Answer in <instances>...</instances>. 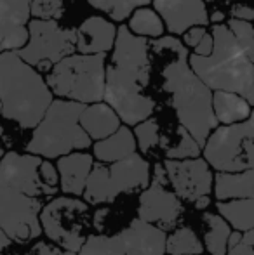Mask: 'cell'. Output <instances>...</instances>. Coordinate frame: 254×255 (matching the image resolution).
<instances>
[{
	"mask_svg": "<svg viewBox=\"0 0 254 255\" xmlns=\"http://www.w3.org/2000/svg\"><path fill=\"white\" fill-rule=\"evenodd\" d=\"M148 49L157 61H162V91L169 94L178 122L202 148L211 130L218 127L211 89L193 73L187 45L178 38L159 37V40L148 42Z\"/></svg>",
	"mask_w": 254,
	"mask_h": 255,
	"instance_id": "6da1fadb",
	"label": "cell"
},
{
	"mask_svg": "<svg viewBox=\"0 0 254 255\" xmlns=\"http://www.w3.org/2000/svg\"><path fill=\"white\" fill-rule=\"evenodd\" d=\"M112 49V59L105 66L103 99L124 124L136 125L155 111V101L145 94L152 73L148 42L127 26H120Z\"/></svg>",
	"mask_w": 254,
	"mask_h": 255,
	"instance_id": "7a4b0ae2",
	"label": "cell"
},
{
	"mask_svg": "<svg viewBox=\"0 0 254 255\" xmlns=\"http://www.w3.org/2000/svg\"><path fill=\"white\" fill-rule=\"evenodd\" d=\"M188 64L193 73L211 91H228L254 101V64L241 47L227 24L218 23L213 28V52L209 56L188 54Z\"/></svg>",
	"mask_w": 254,
	"mask_h": 255,
	"instance_id": "3957f363",
	"label": "cell"
},
{
	"mask_svg": "<svg viewBox=\"0 0 254 255\" xmlns=\"http://www.w3.org/2000/svg\"><path fill=\"white\" fill-rule=\"evenodd\" d=\"M52 101L42 75L16 51L0 52V103L3 118L21 128H33Z\"/></svg>",
	"mask_w": 254,
	"mask_h": 255,
	"instance_id": "277c9868",
	"label": "cell"
},
{
	"mask_svg": "<svg viewBox=\"0 0 254 255\" xmlns=\"http://www.w3.org/2000/svg\"><path fill=\"white\" fill-rule=\"evenodd\" d=\"M84 106L85 104L70 99H52L44 117L33 127L26 151L44 158H59L75 149L89 148L91 137L78 122Z\"/></svg>",
	"mask_w": 254,
	"mask_h": 255,
	"instance_id": "5b68a950",
	"label": "cell"
},
{
	"mask_svg": "<svg viewBox=\"0 0 254 255\" xmlns=\"http://www.w3.org/2000/svg\"><path fill=\"white\" fill-rule=\"evenodd\" d=\"M105 54H70L49 70L47 87L59 98L98 103L105 92Z\"/></svg>",
	"mask_w": 254,
	"mask_h": 255,
	"instance_id": "8992f818",
	"label": "cell"
},
{
	"mask_svg": "<svg viewBox=\"0 0 254 255\" xmlns=\"http://www.w3.org/2000/svg\"><path fill=\"white\" fill-rule=\"evenodd\" d=\"M150 182V163L138 153H132L110 165L92 163L82 196L87 203H112L124 193L145 189Z\"/></svg>",
	"mask_w": 254,
	"mask_h": 255,
	"instance_id": "52a82bcc",
	"label": "cell"
},
{
	"mask_svg": "<svg viewBox=\"0 0 254 255\" xmlns=\"http://www.w3.org/2000/svg\"><path fill=\"white\" fill-rule=\"evenodd\" d=\"M254 124L246 118L237 124L211 130L204 148V160L218 172H241L254 167Z\"/></svg>",
	"mask_w": 254,
	"mask_h": 255,
	"instance_id": "ba28073f",
	"label": "cell"
},
{
	"mask_svg": "<svg viewBox=\"0 0 254 255\" xmlns=\"http://www.w3.org/2000/svg\"><path fill=\"white\" fill-rule=\"evenodd\" d=\"M166 231L136 217L117 235L85 238L78 255H166Z\"/></svg>",
	"mask_w": 254,
	"mask_h": 255,
	"instance_id": "9c48e42d",
	"label": "cell"
},
{
	"mask_svg": "<svg viewBox=\"0 0 254 255\" xmlns=\"http://www.w3.org/2000/svg\"><path fill=\"white\" fill-rule=\"evenodd\" d=\"M40 228L51 242L68 252H78L87 238V202L59 196L40 210Z\"/></svg>",
	"mask_w": 254,
	"mask_h": 255,
	"instance_id": "30bf717a",
	"label": "cell"
},
{
	"mask_svg": "<svg viewBox=\"0 0 254 255\" xmlns=\"http://www.w3.org/2000/svg\"><path fill=\"white\" fill-rule=\"evenodd\" d=\"M75 51V30L63 28L56 19L28 21V40L16 54L33 66L35 70L47 71L63 57Z\"/></svg>",
	"mask_w": 254,
	"mask_h": 255,
	"instance_id": "8fae6325",
	"label": "cell"
},
{
	"mask_svg": "<svg viewBox=\"0 0 254 255\" xmlns=\"http://www.w3.org/2000/svg\"><path fill=\"white\" fill-rule=\"evenodd\" d=\"M42 198L21 191L0 177V229L12 242L28 243L42 235Z\"/></svg>",
	"mask_w": 254,
	"mask_h": 255,
	"instance_id": "7c38bea8",
	"label": "cell"
},
{
	"mask_svg": "<svg viewBox=\"0 0 254 255\" xmlns=\"http://www.w3.org/2000/svg\"><path fill=\"white\" fill-rule=\"evenodd\" d=\"M183 200L169 189L166 170L162 163L153 167V175H150V182L145 191L139 195L138 217L141 221L157 226L162 231L176 228L180 217L183 214Z\"/></svg>",
	"mask_w": 254,
	"mask_h": 255,
	"instance_id": "4fadbf2b",
	"label": "cell"
},
{
	"mask_svg": "<svg viewBox=\"0 0 254 255\" xmlns=\"http://www.w3.org/2000/svg\"><path fill=\"white\" fill-rule=\"evenodd\" d=\"M162 165L167 181L181 200L193 203L200 196H207L213 189V174L202 158H167Z\"/></svg>",
	"mask_w": 254,
	"mask_h": 255,
	"instance_id": "5bb4252c",
	"label": "cell"
},
{
	"mask_svg": "<svg viewBox=\"0 0 254 255\" xmlns=\"http://www.w3.org/2000/svg\"><path fill=\"white\" fill-rule=\"evenodd\" d=\"M153 5L164 26L174 35L185 33L190 26L209 23L204 0H153Z\"/></svg>",
	"mask_w": 254,
	"mask_h": 255,
	"instance_id": "9a60e30c",
	"label": "cell"
},
{
	"mask_svg": "<svg viewBox=\"0 0 254 255\" xmlns=\"http://www.w3.org/2000/svg\"><path fill=\"white\" fill-rule=\"evenodd\" d=\"M30 0H0V52L17 51L28 40Z\"/></svg>",
	"mask_w": 254,
	"mask_h": 255,
	"instance_id": "2e32d148",
	"label": "cell"
},
{
	"mask_svg": "<svg viewBox=\"0 0 254 255\" xmlns=\"http://www.w3.org/2000/svg\"><path fill=\"white\" fill-rule=\"evenodd\" d=\"M117 28L103 16H92L82 21L75 31V49L80 54H106L112 51Z\"/></svg>",
	"mask_w": 254,
	"mask_h": 255,
	"instance_id": "e0dca14e",
	"label": "cell"
},
{
	"mask_svg": "<svg viewBox=\"0 0 254 255\" xmlns=\"http://www.w3.org/2000/svg\"><path fill=\"white\" fill-rule=\"evenodd\" d=\"M92 156L89 153H68L58 160V177L64 195L82 196L87 175L92 168Z\"/></svg>",
	"mask_w": 254,
	"mask_h": 255,
	"instance_id": "ac0fdd59",
	"label": "cell"
},
{
	"mask_svg": "<svg viewBox=\"0 0 254 255\" xmlns=\"http://www.w3.org/2000/svg\"><path fill=\"white\" fill-rule=\"evenodd\" d=\"M78 122H80V127L84 128L85 134L91 137V141L108 137L120 127V118L113 111V108L99 101L91 103L89 106L85 104L84 110L80 111Z\"/></svg>",
	"mask_w": 254,
	"mask_h": 255,
	"instance_id": "d6986e66",
	"label": "cell"
},
{
	"mask_svg": "<svg viewBox=\"0 0 254 255\" xmlns=\"http://www.w3.org/2000/svg\"><path fill=\"white\" fill-rule=\"evenodd\" d=\"M253 168L241 172H218L214 177V195L218 200L253 198Z\"/></svg>",
	"mask_w": 254,
	"mask_h": 255,
	"instance_id": "ffe728a7",
	"label": "cell"
},
{
	"mask_svg": "<svg viewBox=\"0 0 254 255\" xmlns=\"http://www.w3.org/2000/svg\"><path fill=\"white\" fill-rule=\"evenodd\" d=\"M132 153H136V139L129 127H119L113 134L94 144V156L101 163L119 161Z\"/></svg>",
	"mask_w": 254,
	"mask_h": 255,
	"instance_id": "44dd1931",
	"label": "cell"
},
{
	"mask_svg": "<svg viewBox=\"0 0 254 255\" xmlns=\"http://www.w3.org/2000/svg\"><path fill=\"white\" fill-rule=\"evenodd\" d=\"M253 104L242 96L228 91H214L213 94V111L218 124L230 125L242 122L251 117Z\"/></svg>",
	"mask_w": 254,
	"mask_h": 255,
	"instance_id": "7402d4cb",
	"label": "cell"
},
{
	"mask_svg": "<svg viewBox=\"0 0 254 255\" xmlns=\"http://www.w3.org/2000/svg\"><path fill=\"white\" fill-rule=\"evenodd\" d=\"M216 208L220 215L237 231H248L254 228V200L234 198L218 200Z\"/></svg>",
	"mask_w": 254,
	"mask_h": 255,
	"instance_id": "603a6c76",
	"label": "cell"
},
{
	"mask_svg": "<svg viewBox=\"0 0 254 255\" xmlns=\"http://www.w3.org/2000/svg\"><path fill=\"white\" fill-rule=\"evenodd\" d=\"M206 235L204 245L211 255H227V240L230 235V224L218 214H204Z\"/></svg>",
	"mask_w": 254,
	"mask_h": 255,
	"instance_id": "cb8c5ba5",
	"label": "cell"
},
{
	"mask_svg": "<svg viewBox=\"0 0 254 255\" xmlns=\"http://www.w3.org/2000/svg\"><path fill=\"white\" fill-rule=\"evenodd\" d=\"M129 30L138 37H153L159 38L162 37L164 30V21L160 16L152 9H146L145 5L138 7L131 12V21H129Z\"/></svg>",
	"mask_w": 254,
	"mask_h": 255,
	"instance_id": "d4e9b609",
	"label": "cell"
},
{
	"mask_svg": "<svg viewBox=\"0 0 254 255\" xmlns=\"http://www.w3.org/2000/svg\"><path fill=\"white\" fill-rule=\"evenodd\" d=\"M166 252L169 255H202L204 247L190 226H183L166 236Z\"/></svg>",
	"mask_w": 254,
	"mask_h": 255,
	"instance_id": "484cf974",
	"label": "cell"
},
{
	"mask_svg": "<svg viewBox=\"0 0 254 255\" xmlns=\"http://www.w3.org/2000/svg\"><path fill=\"white\" fill-rule=\"evenodd\" d=\"M94 9H99L101 12L108 14L112 19L124 21L131 16V12L138 7L146 5L152 0H87Z\"/></svg>",
	"mask_w": 254,
	"mask_h": 255,
	"instance_id": "4316f807",
	"label": "cell"
},
{
	"mask_svg": "<svg viewBox=\"0 0 254 255\" xmlns=\"http://www.w3.org/2000/svg\"><path fill=\"white\" fill-rule=\"evenodd\" d=\"M176 142L173 144H167L164 148L167 158H174V160H181V158H195L200 153V146L197 144V141L190 135V132L183 127V125H178L176 127Z\"/></svg>",
	"mask_w": 254,
	"mask_h": 255,
	"instance_id": "83f0119b",
	"label": "cell"
},
{
	"mask_svg": "<svg viewBox=\"0 0 254 255\" xmlns=\"http://www.w3.org/2000/svg\"><path fill=\"white\" fill-rule=\"evenodd\" d=\"M132 134L136 139V148L141 149L143 154H148L160 142V125L155 118L148 117L146 120L136 124Z\"/></svg>",
	"mask_w": 254,
	"mask_h": 255,
	"instance_id": "f1b7e54d",
	"label": "cell"
},
{
	"mask_svg": "<svg viewBox=\"0 0 254 255\" xmlns=\"http://www.w3.org/2000/svg\"><path fill=\"white\" fill-rule=\"evenodd\" d=\"M227 26H228V30L232 31V35L235 37V40L241 44V47L244 49L249 56H254V38H253L251 21L232 17V19L227 23Z\"/></svg>",
	"mask_w": 254,
	"mask_h": 255,
	"instance_id": "f546056e",
	"label": "cell"
},
{
	"mask_svg": "<svg viewBox=\"0 0 254 255\" xmlns=\"http://www.w3.org/2000/svg\"><path fill=\"white\" fill-rule=\"evenodd\" d=\"M64 12V0H30V14L40 19H58Z\"/></svg>",
	"mask_w": 254,
	"mask_h": 255,
	"instance_id": "4dcf8cb0",
	"label": "cell"
},
{
	"mask_svg": "<svg viewBox=\"0 0 254 255\" xmlns=\"http://www.w3.org/2000/svg\"><path fill=\"white\" fill-rule=\"evenodd\" d=\"M38 174L40 179L49 189H52L54 193H58V184H59V177H58V168L51 163V161L42 160L38 165Z\"/></svg>",
	"mask_w": 254,
	"mask_h": 255,
	"instance_id": "1f68e13d",
	"label": "cell"
},
{
	"mask_svg": "<svg viewBox=\"0 0 254 255\" xmlns=\"http://www.w3.org/2000/svg\"><path fill=\"white\" fill-rule=\"evenodd\" d=\"M227 255H253V229L242 233V238L237 245L227 250Z\"/></svg>",
	"mask_w": 254,
	"mask_h": 255,
	"instance_id": "d6a6232c",
	"label": "cell"
},
{
	"mask_svg": "<svg viewBox=\"0 0 254 255\" xmlns=\"http://www.w3.org/2000/svg\"><path fill=\"white\" fill-rule=\"evenodd\" d=\"M206 26H200V24H197V26H190L187 31L183 33V42L185 45H188V47H195L197 44L200 42V38L206 35Z\"/></svg>",
	"mask_w": 254,
	"mask_h": 255,
	"instance_id": "836d02e7",
	"label": "cell"
},
{
	"mask_svg": "<svg viewBox=\"0 0 254 255\" xmlns=\"http://www.w3.org/2000/svg\"><path fill=\"white\" fill-rule=\"evenodd\" d=\"M26 255H61V249L56 245H51V243L38 242L37 245H33L28 250Z\"/></svg>",
	"mask_w": 254,
	"mask_h": 255,
	"instance_id": "e575fe53",
	"label": "cell"
},
{
	"mask_svg": "<svg viewBox=\"0 0 254 255\" xmlns=\"http://www.w3.org/2000/svg\"><path fill=\"white\" fill-rule=\"evenodd\" d=\"M211 52H213V35L206 31V35L200 38L199 44L193 47V54H197V56H209Z\"/></svg>",
	"mask_w": 254,
	"mask_h": 255,
	"instance_id": "d590c367",
	"label": "cell"
},
{
	"mask_svg": "<svg viewBox=\"0 0 254 255\" xmlns=\"http://www.w3.org/2000/svg\"><path fill=\"white\" fill-rule=\"evenodd\" d=\"M232 16L237 17V19H246V21H251L254 17V12L249 5H244V3H239L232 9Z\"/></svg>",
	"mask_w": 254,
	"mask_h": 255,
	"instance_id": "8d00e7d4",
	"label": "cell"
},
{
	"mask_svg": "<svg viewBox=\"0 0 254 255\" xmlns=\"http://www.w3.org/2000/svg\"><path fill=\"white\" fill-rule=\"evenodd\" d=\"M12 240L5 235V233L0 229V255H10V250H12Z\"/></svg>",
	"mask_w": 254,
	"mask_h": 255,
	"instance_id": "74e56055",
	"label": "cell"
},
{
	"mask_svg": "<svg viewBox=\"0 0 254 255\" xmlns=\"http://www.w3.org/2000/svg\"><path fill=\"white\" fill-rule=\"evenodd\" d=\"M241 238H242V231H237V229H235V231H230V235H228V240H227V250L237 245Z\"/></svg>",
	"mask_w": 254,
	"mask_h": 255,
	"instance_id": "f35d334b",
	"label": "cell"
},
{
	"mask_svg": "<svg viewBox=\"0 0 254 255\" xmlns=\"http://www.w3.org/2000/svg\"><path fill=\"white\" fill-rule=\"evenodd\" d=\"M209 203H211L209 195H207V196H200V198H197L195 202H193V205H195V208H199V210H202V208L209 207Z\"/></svg>",
	"mask_w": 254,
	"mask_h": 255,
	"instance_id": "ab89813d",
	"label": "cell"
},
{
	"mask_svg": "<svg viewBox=\"0 0 254 255\" xmlns=\"http://www.w3.org/2000/svg\"><path fill=\"white\" fill-rule=\"evenodd\" d=\"M223 19H225L223 12H214L213 14V21H214V23H218V21H223Z\"/></svg>",
	"mask_w": 254,
	"mask_h": 255,
	"instance_id": "60d3db41",
	"label": "cell"
},
{
	"mask_svg": "<svg viewBox=\"0 0 254 255\" xmlns=\"http://www.w3.org/2000/svg\"><path fill=\"white\" fill-rule=\"evenodd\" d=\"M61 255H77V252H68L66 250V252H61Z\"/></svg>",
	"mask_w": 254,
	"mask_h": 255,
	"instance_id": "b9f144b4",
	"label": "cell"
},
{
	"mask_svg": "<svg viewBox=\"0 0 254 255\" xmlns=\"http://www.w3.org/2000/svg\"><path fill=\"white\" fill-rule=\"evenodd\" d=\"M0 115H2V103H0Z\"/></svg>",
	"mask_w": 254,
	"mask_h": 255,
	"instance_id": "7bdbcfd3",
	"label": "cell"
},
{
	"mask_svg": "<svg viewBox=\"0 0 254 255\" xmlns=\"http://www.w3.org/2000/svg\"><path fill=\"white\" fill-rule=\"evenodd\" d=\"M207 2H216V0H207Z\"/></svg>",
	"mask_w": 254,
	"mask_h": 255,
	"instance_id": "ee69618b",
	"label": "cell"
}]
</instances>
